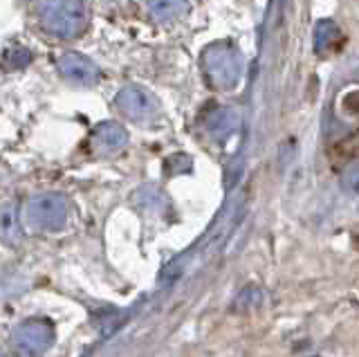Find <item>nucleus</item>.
Masks as SVG:
<instances>
[{"mask_svg":"<svg viewBox=\"0 0 359 357\" xmlns=\"http://www.w3.org/2000/svg\"><path fill=\"white\" fill-rule=\"evenodd\" d=\"M56 65H59V70H61V74L65 76V79H70L72 83L95 86L99 81V68L90 59H86L83 54L65 52Z\"/></svg>","mask_w":359,"mask_h":357,"instance_id":"obj_6","label":"nucleus"},{"mask_svg":"<svg viewBox=\"0 0 359 357\" xmlns=\"http://www.w3.org/2000/svg\"><path fill=\"white\" fill-rule=\"evenodd\" d=\"M341 43V29L332 20H319L314 27V50L317 54H328Z\"/></svg>","mask_w":359,"mask_h":357,"instance_id":"obj_9","label":"nucleus"},{"mask_svg":"<svg viewBox=\"0 0 359 357\" xmlns=\"http://www.w3.org/2000/svg\"><path fill=\"white\" fill-rule=\"evenodd\" d=\"M115 104L121 113L133 121H151L160 113L157 99L149 90H144V88H137V86H128V88H123V90H119Z\"/></svg>","mask_w":359,"mask_h":357,"instance_id":"obj_5","label":"nucleus"},{"mask_svg":"<svg viewBox=\"0 0 359 357\" xmlns=\"http://www.w3.org/2000/svg\"><path fill=\"white\" fill-rule=\"evenodd\" d=\"M54 342V330L48 321L29 319L20 323L14 332V349L22 357H39L50 349Z\"/></svg>","mask_w":359,"mask_h":357,"instance_id":"obj_4","label":"nucleus"},{"mask_svg":"<svg viewBox=\"0 0 359 357\" xmlns=\"http://www.w3.org/2000/svg\"><path fill=\"white\" fill-rule=\"evenodd\" d=\"M202 68H205L209 86H213L216 90L227 93L241 81L243 61L241 54L229 43H213L202 54Z\"/></svg>","mask_w":359,"mask_h":357,"instance_id":"obj_2","label":"nucleus"},{"mask_svg":"<svg viewBox=\"0 0 359 357\" xmlns=\"http://www.w3.org/2000/svg\"><path fill=\"white\" fill-rule=\"evenodd\" d=\"M9 59H11V65L18 70V68H25V65L32 61V54L27 50H22V48H16V50H11Z\"/></svg>","mask_w":359,"mask_h":357,"instance_id":"obj_13","label":"nucleus"},{"mask_svg":"<svg viewBox=\"0 0 359 357\" xmlns=\"http://www.w3.org/2000/svg\"><path fill=\"white\" fill-rule=\"evenodd\" d=\"M88 3L86 0H45L41 7L43 27L54 36L74 39L88 27Z\"/></svg>","mask_w":359,"mask_h":357,"instance_id":"obj_1","label":"nucleus"},{"mask_svg":"<svg viewBox=\"0 0 359 357\" xmlns=\"http://www.w3.org/2000/svg\"><path fill=\"white\" fill-rule=\"evenodd\" d=\"M241 124V117L238 113H236L233 108H218V110H213L209 121H207V128L209 133L216 140H227L229 135H233L236 128H238Z\"/></svg>","mask_w":359,"mask_h":357,"instance_id":"obj_8","label":"nucleus"},{"mask_svg":"<svg viewBox=\"0 0 359 357\" xmlns=\"http://www.w3.org/2000/svg\"><path fill=\"white\" fill-rule=\"evenodd\" d=\"M341 182L348 191L359 194V160H353L346 164V169L341 171Z\"/></svg>","mask_w":359,"mask_h":357,"instance_id":"obj_11","label":"nucleus"},{"mask_svg":"<svg viewBox=\"0 0 359 357\" xmlns=\"http://www.w3.org/2000/svg\"><path fill=\"white\" fill-rule=\"evenodd\" d=\"M67 216V200L61 194H41L25 207L27 227L36 231H59L65 227Z\"/></svg>","mask_w":359,"mask_h":357,"instance_id":"obj_3","label":"nucleus"},{"mask_svg":"<svg viewBox=\"0 0 359 357\" xmlns=\"http://www.w3.org/2000/svg\"><path fill=\"white\" fill-rule=\"evenodd\" d=\"M258 301H261V292H258V288H245L243 295L236 299L233 308L236 310H247V308H256Z\"/></svg>","mask_w":359,"mask_h":357,"instance_id":"obj_12","label":"nucleus"},{"mask_svg":"<svg viewBox=\"0 0 359 357\" xmlns=\"http://www.w3.org/2000/svg\"><path fill=\"white\" fill-rule=\"evenodd\" d=\"M189 0H149V12L160 23H168L187 14Z\"/></svg>","mask_w":359,"mask_h":357,"instance_id":"obj_10","label":"nucleus"},{"mask_svg":"<svg viewBox=\"0 0 359 357\" xmlns=\"http://www.w3.org/2000/svg\"><path fill=\"white\" fill-rule=\"evenodd\" d=\"M126 140H128L126 130L119 124H115V121H104V124H99L93 133L95 147L106 153H115L121 147H126Z\"/></svg>","mask_w":359,"mask_h":357,"instance_id":"obj_7","label":"nucleus"}]
</instances>
